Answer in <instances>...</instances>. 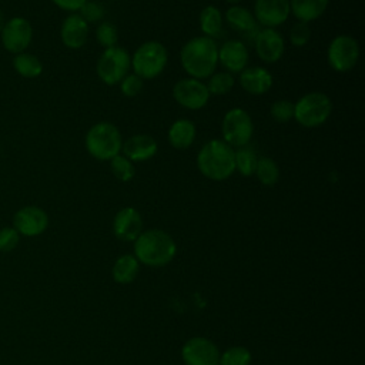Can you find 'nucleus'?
I'll list each match as a JSON object with an SVG mask.
<instances>
[{
	"label": "nucleus",
	"instance_id": "nucleus-1",
	"mask_svg": "<svg viewBox=\"0 0 365 365\" xmlns=\"http://www.w3.org/2000/svg\"><path fill=\"white\" fill-rule=\"evenodd\" d=\"M181 66L190 77L202 80L215 73L218 64V47L215 40L198 36L190 38L181 48Z\"/></svg>",
	"mask_w": 365,
	"mask_h": 365
},
{
	"label": "nucleus",
	"instance_id": "nucleus-2",
	"mask_svg": "<svg viewBox=\"0 0 365 365\" xmlns=\"http://www.w3.org/2000/svg\"><path fill=\"white\" fill-rule=\"evenodd\" d=\"M197 167L205 178L224 181L235 171V150L222 140H210L197 154Z\"/></svg>",
	"mask_w": 365,
	"mask_h": 365
},
{
	"label": "nucleus",
	"instance_id": "nucleus-3",
	"mask_svg": "<svg viewBox=\"0 0 365 365\" xmlns=\"http://www.w3.org/2000/svg\"><path fill=\"white\" fill-rule=\"evenodd\" d=\"M177 245L173 237L158 228L143 231L134 241V257L148 267H164L173 261Z\"/></svg>",
	"mask_w": 365,
	"mask_h": 365
},
{
	"label": "nucleus",
	"instance_id": "nucleus-4",
	"mask_svg": "<svg viewBox=\"0 0 365 365\" xmlns=\"http://www.w3.org/2000/svg\"><path fill=\"white\" fill-rule=\"evenodd\" d=\"M87 153L100 161H110L121 153L123 138L118 128L107 121L94 124L86 134Z\"/></svg>",
	"mask_w": 365,
	"mask_h": 365
},
{
	"label": "nucleus",
	"instance_id": "nucleus-5",
	"mask_svg": "<svg viewBox=\"0 0 365 365\" xmlns=\"http://www.w3.org/2000/svg\"><path fill=\"white\" fill-rule=\"evenodd\" d=\"M168 61L167 48L155 41L150 40L143 43L131 57V68L140 78L151 80L158 77Z\"/></svg>",
	"mask_w": 365,
	"mask_h": 365
},
{
	"label": "nucleus",
	"instance_id": "nucleus-6",
	"mask_svg": "<svg viewBox=\"0 0 365 365\" xmlns=\"http://www.w3.org/2000/svg\"><path fill=\"white\" fill-rule=\"evenodd\" d=\"M332 103L329 97L321 91L304 94L294 104V118L307 128L322 125L331 115Z\"/></svg>",
	"mask_w": 365,
	"mask_h": 365
},
{
	"label": "nucleus",
	"instance_id": "nucleus-7",
	"mask_svg": "<svg viewBox=\"0 0 365 365\" xmlns=\"http://www.w3.org/2000/svg\"><path fill=\"white\" fill-rule=\"evenodd\" d=\"M131 68V57L123 47L106 48L97 61L98 78L107 86L120 83Z\"/></svg>",
	"mask_w": 365,
	"mask_h": 365
},
{
	"label": "nucleus",
	"instance_id": "nucleus-8",
	"mask_svg": "<svg viewBox=\"0 0 365 365\" xmlns=\"http://www.w3.org/2000/svg\"><path fill=\"white\" fill-rule=\"evenodd\" d=\"M222 141H225L228 145L234 147H244L250 143L252 133H254V124L251 120V115L240 107L231 108L225 113L222 118Z\"/></svg>",
	"mask_w": 365,
	"mask_h": 365
},
{
	"label": "nucleus",
	"instance_id": "nucleus-9",
	"mask_svg": "<svg viewBox=\"0 0 365 365\" xmlns=\"http://www.w3.org/2000/svg\"><path fill=\"white\" fill-rule=\"evenodd\" d=\"M33 40V26L23 16H14L4 21L0 31V41L6 51L11 54L23 53L29 48Z\"/></svg>",
	"mask_w": 365,
	"mask_h": 365
},
{
	"label": "nucleus",
	"instance_id": "nucleus-10",
	"mask_svg": "<svg viewBox=\"0 0 365 365\" xmlns=\"http://www.w3.org/2000/svg\"><path fill=\"white\" fill-rule=\"evenodd\" d=\"M327 58L328 64L335 71L345 73L352 70L359 58L358 41L348 34H339L334 37L328 46Z\"/></svg>",
	"mask_w": 365,
	"mask_h": 365
},
{
	"label": "nucleus",
	"instance_id": "nucleus-11",
	"mask_svg": "<svg viewBox=\"0 0 365 365\" xmlns=\"http://www.w3.org/2000/svg\"><path fill=\"white\" fill-rule=\"evenodd\" d=\"M11 227L20 237H37L47 230L48 215L38 205H24L14 212Z\"/></svg>",
	"mask_w": 365,
	"mask_h": 365
},
{
	"label": "nucleus",
	"instance_id": "nucleus-12",
	"mask_svg": "<svg viewBox=\"0 0 365 365\" xmlns=\"http://www.w3.org/2000/svg\"><path fill=\"white\" fill-rule=\"evenodd\" d=\"M173 97L180 106L188 110H200L208 103L210 93L201 80L188 77L181 78L174 84Z\"/></svg>",
	"mask_w": 365,
	"mask_h": 365
},
{
	"label": "nucleus",
	"instance_id": "nucleus-13",
	"mask_svg": "<svg viewBox=\"0 0 365 365\" xmlns=\"http://www.w3.org/2000/svg\"><path fill=\"white\" fill-rule=\"evenodd\" d=\"M181 358L185 365H218L220 351L208 338L194 336L184 344Z\"/></svg>",
	"mask_w": 365,
	"mask_h": 365
},
{
	"label": "nucleus",
	"instance_id": "nucleus-14",
	"mask_svg": "<svg viewBox=\"0 0 365 365\" xmlns=\"http://www.w3.org/2000/svg\"><path fill=\"white\" fill-rule=\"evenodd\" d=\"M254 17L265 29H275L285 23L289 10V0H255Z\"/></svg>",
	"mask_w": 365,
	"mask_h": 365
},
{
	"label": "nucleus",
	"instance_id": "nucleus-15",
	"mask_svg": "<svg viewBox=\"0 0 365 365\" xmlns=\"http://www.w3.org/2000/svg\"><path fill=\"white\" fill-rule=\"evenodd\" d=\"M254 47L264 63L272 64L282 57L285 51V41L281 33L275 29H262L254 38Z\"/></svg>",
	"mask_w": 365,
	"mask_h": 365
},
{
	"label": "nucleus",
	"instance_id": "nucleus-16",
	"mask_svg": "<svg viewBox=\"0 0 365 365\" xmlns=\"http://www.w3.org/2000/svg\"><path fill=\"white\" fill-rule=\"evenodd\" d=\"M114 235L121 241H135L143 232V218L133 207L121 208L113 220Z\"/></svg>",
	"mask_w": 365,
	"mask_h": 365
},
{
	"label": "nucleus",
	"instance_id": "nucleus-17",
	"mask_svg": "<svg viewBox=\"0 0 365 365\" xmlns=\"http://www.w3.org/2000/svg\"><path fill=\"white\" fill-rule=\"evenodd\" d=\"M248 48L241 40H227L218 48V63L228 73H241L248 63Z\"/></svg>",
	"mask_w": 365,
	"mask_h": 365
},
{
	"label": "nucleus",
	"instance_id": "nucleus-18",
	"mask_svg": "<svg viewBox=\"0 0 365 365\" xmlns=\"http://www.w3.org/2000/svg\"><path fill=\"white\" fill-rule=\"evenodd\" d=\"M60 37L67 48H80L88 38V23L80 14L71 13L61 23Z\"/></svg>",
	"mask_w": 365,
	"mask_h": 365
},
{
	"label": "nucleus",
	"instance_id": "nucleus-19",
	"mask_svg": "<svg viewBox=\"0 0 365 365\" xmlns=\"http://www.w3.org/2000/svg\"><path fill=\"white\" fill-rule=\"evenodd\" d=\"M157 141L148 134H135L123 141L121 153L130 161H147L157 154Z\"/></svg>",
	"mask_w": 365,
	"mask_h": 365
},
{
	"label": "nucleus",
	"instance_id": "nucleus-20",
	"mask_svg": "<svg viewBox=\"0 0 365 365\" xmlns=\"http://www.w3.org/2000/svg\"><path fill=\"white\" fill-rule=\"evenodd\" d=\"M272 81H274L272 76L265 67L252 66V67L244 68L240 73L241 87L252 96L265 94L271 88Z\"/></svg>",
	"mask_w": 365,
	"mask_h": 365
},
{
	"label": "nucleus",
	"instance_id": "nucleus-21",
	"mask_svg": "<svg viewBox=\"0 0 365 365\" xmlns=\"http://www.w3.org/2000/svg\"><path fill=\"white\" fill-rule=\"evenodd\" d=\"M225 21L230 24L231 29H234L235 31H238L240 34H242L245 38H255L258 30V23L254 17V14L242 7V6H231L227 11H225Z\"/></svg>",
	"mask_w": 365,
	"mask_h": 365
},
{
	"label": "nucleus",
	"instance_id": "nucleus-22",
	"mask_svg": "<svg viewBox=\"0 0 365 365\" xmlns=\"http://www.w3.org/2000/svg\"><path fill=\"white\" fill-rule=\"evenodd\" d=\"M195 133V125L191 120L178 118L168 130V143L177 150H185L194 143Z\"/></svg>",
	"mask_w": 365,
	"mask_h": 365
},
{
	"label": "nucleus",
	"instance_id": "nucleus-23",
	"mask_svg": "<svg viewBox=\"0 0 365 365\" xmlns=\"http://www.w3.org/2000/svg\"><path fill=\"white\" fill-rule=\"evenodd\" d=\"M328 3L329 0H289V10L298 21L309 23L324 14Z\"/></svg>",
	"mask_w": 365,
	"mask_h": 365
},
{
	"label": "nucleus",
	"instance_id": "nucleus-24",
	"mask_svg": "<svg viewBox=\"0 0 365 365\" xmlns=\"http://www.w3.org/2000/svg\"><path fill=\"white\" fill-rule=\"evenodd\" d=\"M138 271H140V262L137 261V258L131 254H125L117 258V261L113 265L111 274L115 282L130 284L135 279Z\"/></svg>",
	"mask_w": 365,
	"mask_h": 365
},
{
	"label": "nucleus",
	"instance_id": "nucleus-25",
	"mask_svg": "<svg viewBox=\"0 0 365 365\" xmlns=\"http://www.w3.org/2000/svg\"><path fill=\"white\" fill-rule=\"evenodd\" d=\"M13 68L23 78H37L43 73V63L37 56L23 51L13 57Z\"/></svg>",
	"mask_w": 365,
	"mask_h": 365
},
{
	"label": "nucleus",
	"instance_id": "nucleus-26",
	"mask_svg": "<svg viewBox=\"0 0 365 365\" xmlns=\"http://www.w3.org/2000/svg\"><path fill=\"white\" fill-rule=\"evenodd\" d=\"M200 29L202 31V36L215 38L220 37L222 33V14L221 11L210 4L205 6L200 13Z\"/></svg>",
	"mask_w": 365,
	"mask_h": 365
},
{
	"label": "nucleus",
	"instance_id": "nucleus-27",
	"mask_svg": "<svg viewBox=\"0 0 365 365\" xmlns=\"http://www.w3.org/2000/svg\"><path fill=\"white\" fill-rule=\"evenodd\" d=\"M258 178V181L262 184V185H267V187H271L274 185L278 178H279V168L277 165V163L269 158V157H261L258 158V163H257V167H255V173H254Z\"/></svg>",
	"mask_w": 365,
	"mask_h": 365
},
{
	"label": "nucleus",
	"instance_id": "nucleus-28",
	"mask_svg": "<svg viewBox=\"0 0 365 365\" xmlns=\"http://www.w3.org/2000/svg\"><path fill=\"white\" fill-rule=\"evenodd\" d=\"M257 163H258V157L252 148L244 145L235 151V170L241 175L251 177L255 173Z\"/></svg>",
	"mask_w": 365,
	"mask_h": 365
},
{
	"label": "nucleus",
	"instance_id": "nucleus-29",
	"mask_svg": "<svg viewBox=\"0 0 365 365\" xmlns=\"http://www.w3.org/2000/svg\"><path fill=\"white\" fill-rule=\"evenodd\" d=\"M234 77L228 71H218L210 76L207 86V90L210 96H224L234 87Z\"/></svg>",
	"mask_w": 365,
	"mask_h": 365
},
{
	"label": "nucleus",
	"instance_id": "nucleus-30",
	"mask_svg": "<svg viewBox=\"0 0 365 365\" xmlns=\"http://www.w3.org/2000/svg\"><path fill=\"white\" fill-rule=\"evenodd\" d=\"M110 168L114 177L123 182L131 181L135 175V167L133 165V161L125 158L123 154H117L110 160Z\"/></svg>",
	"mask_w": 365,
	"mask_h": 365
},
{
	"label": "nucleus",
	"instance_id": "nucleus-31",
	"mask_svg": "<svg viewBox=\"0 0 365 365\" xmlns=\"http://www.w3.org/2000/svg\"><path fill=\"white\" fill-rule=\"evenodd\" d=\"M251 352L245 346H231L220 354L218 365H250Z\"/></svg>",
	"mask_w": 365,
	"mask_h": 365
},
{
	"label": "nucleus",
	"instance_id": "nucleus-32",
	"mask_svg": "<svg viewBox=\"0 0 365 365\" xmlns=\"http://www.w3.org/2000/svg\"><path fill=\"white\" fill-rule=\"evenodd\" d=\"M96 38H97L98 44L103 46L104 48L114 47L118 40V33H117L115 26L110 21L100 23L96 30Z\"/></svg>",
	"mask_w": 365,
	"mask_h": 365
},
{
	"label": "nucleus",
	"instance_id": "nucleus-33",
	"mask_svg": "<svg viewBox=\"0 0 365 365\" xmlns=\"http://www.w3.org/2000/svg\"><path fill=\"white\" fill-rule=\"evenodd\" d=\"M271 117L278 123H288L294 118V103L288 100H278L271 106Z\"/></svg>",
	"mask_w": 365,
	"mask_h": 365
},
{
	"label": "nucleus",
	"instance_id": "nucleus-34",
	"mask_svg": "<svg viewBox=\"0 0 365 365\" xmlns=\"http://www.w3.org/2000/svg\"><path fill=\"white\" fill-rule=\"evenodd\" d=\"M20 242V234L13 227L0 228V252H11Z\"/></svg>",
	"mask_w": 365,
	"mask_h": 365
},
{
	"label": "nucleus",
	"instance_id": "nucleus-35",
	"mask_svg": "<svg viewBox=\"0 0 365 365\" xmlns=\"http://www.w3.org/2000/svg\"><path fill=\"white\" fill-rule=\"evenodd\" d=\"M80 16L87 21V23H97L103 19L106 10L103 7V4L97 3V1H90L87 0L78 10Z\"/></svg>",
	"mask_w": 365,
	"mask_h": 365
},
{
	"label": "nucleus",
	"instance_id": "nucleus-36",
	"mask_svg": "<svg viewBox=\"0 0 365 365\" xmlns=\"http://www.w3.org/2000/svg\"><path fill=\"white\" fill-rule=\"evenodd\" d=\"M309 37H311V30L308 23L298 21L289 30V40L297 47L305 46L309 41Z\"/></svg>",
	"mask_w": 365,
	"mask_h": 365
},
{
	"label": "nucleus",
	"instance_id": "nucleus-37",
	"mask_svg": "<svg viewBox=\"0 0 365 365\" xmlns=\"http://www.w3.org/2000/svg\"><path fill=\"white\" fill-rule=\"evenodd\" d=\"M143 78H140L137 74H127L120 81V90L125 97L137 96L143 90Z\"/></svg>",
	"mask_w": 365,
	"mask_h": 365
},
{
	"label": "nucleus",
	"instance_id": "nucleus-38",
	"mask_svg": "<svg viewBox=\"0 0 365 365\" xmlns=\"http://www.w3.org/2000/svg\"><path fill=\"white\" fill-rule=\"evenodd\" d=\"M87 0H51V3L54 6H57L58 9L61 10H66V11H71V13H76L80 10V7L86 3Z\"/></svg>",
	"mask_w": 365,
	"mask_h": 365
},
{
	"label": "nucleus",
	"instance_id": "nucleus-39",
	"mask_svg": "<svg viewBox=\"0 0 365 365\" xmlns=\"http://www.w3.org/2000/svg\"><path fill=\"white\" fill-rule=\"evenodd\" d=\"M4 21H6V19H4V14H3V11L0 10V31H1L3 26H4Z\"/></svg>",
	"mask_w": 365,
	"mask_h": 365
},
{
	"label": "nucleus",
	"instance_id": "nucleus-40",
	"mask_svg": "<svg viewBox=\"0 0 365 365\" xmlns=\"http://www.w3.org/2000/svg\"><path fill=\"white\" fill-rule=\"evenodd\" d=\"M225 1H227V3H230V4H232V6H234V4H238V3H240V1H241V0H225Z\"/></svg>",
	"mask_w": 365,
	"mask_h": 365
}]
</instances>
